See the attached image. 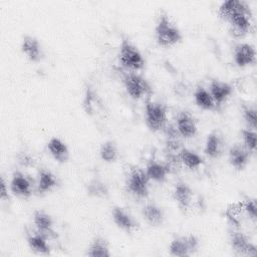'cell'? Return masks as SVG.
<instances>
[{
	"mask_svg": "<svg viewBox=\"0 0 257 257\" xmlns=\"http://www.w3.org/2000/svg\"><path fill=\"white\" fill-rule=\"evenodd\" d=\"M155 35L158 44L162 47H172L180 43L183 38L180 29L166 13L160 15L155 27Z\"/></svg>",
	"mask_w": 257,
	"mask_h": 257,
	"instance_id": "obj_1",
	"label": "cell"
},
{
	"mask_svg": "<svg viewBox=\"0 0 257 257\" xmlns=\"http://www.w3.org/2000/svg\"><path fill=\"white\" fill-rule=\"evenodd\" d=\"M168 121L167 108L164 103L148 99L145 106V122L151 132L157 133L166 128Z\"/></svg>",
	"mask_w": 257,
	"mask_h": 257,
	"instance_id": "obj_2",
	"label": "cell"
},
{
	"mask_svg": "<svg viewBox=\"0 0 257 257\" xmlns=\"http://www.w3.org/2000/svg\"><path fill=\"white\" fill-rule=\"evenodd\" d=\"M119 63L126 69L138 71L145 67V58L136 45L128 39L123 38L118 51Z\"/></svg>",
	"mask_w": 257,
	"mask_h": 257,
	"instance_id": "obj_3",
	"label": "cell"
},
{
	"mask_svg": "<svg viewBox=\"0 0 257 257\" xmlns=\"http://www.w3.org/2000/svg\"><path fill=\"white\" fill-rule=\"evenodd\" d=\"M199 244V239L193 234L176 236L169 245V252L172 256L188 257L198 251Z\"/></svg>",
	"mask_w": 257,
	"mask_h": 257,
	"instance_id": "obj_4",
	"label": "cell"
},
{
	"mask_svg": "<svg viewBox=\"0 0 257 257\" xmlns=\"http://www.w3.org/2000/svg\"><path fill=\"white\" fill-rule=\"evenodd\" d=\"M149 178L140 168H132L126 178L127 191L138 198H147L149 195Z\"/></svg>",
	"mask_w": 257,
	"mask_h": 257,
	"instance_id": "obj_5",
	"label": "cell"
},
{
	"mask_svg": "<svg viewBox=\"0 0 257 257\" xmlns=\"http://www.w3.org/2000/svg\"><path fill=\"white\" fill-rule=\"evenodd\" d=\"M123 85L127 94L134 99H140L151 93V85L148 80L136 72L124 75Z\"/></svg>",
	"mask_w": 257,
	"mask_h": 257,
	"instance_id": "obj_6",
	"label": "cell"
},
{
	"mask_svg": "<svg viewBox=\"0 0 257 257\" xmlns=\"http://www.w3.org/2000/svg\"><path fill=\"white\" fill-rule=\"evenodd\" d=\"M229 243L233 252L238 256H256L257 254L256 245L242 231H230Z\"/></svg>",
	"mask_w": 257,
	"mask_h": 257,
	"instance_id": "obj_7",
	"label": "cell"
},
{
	"mask_svg": "<svg viewBox=\"0 0 257 257\" xmlns=\"http://www.w3.org/2000/svg\"><path fill=\"white\" fill-rule=\"evenodd\" d=\"M219 16L228 21L238 14H252L251 8L246 1L243 0H228L224 1L218 8Z\"/></svg>",
	"mask_w": 257,
	"mask_h": 257,
	"instance_id": "obj_8",
	"label": "cell"
},
{
	"mask_svg": "<svg viewBox=\"0 0 257 257\" xmlns=\"http://www.w3.org/2000/svg\"><path fill=\"white\" fill-rule=\"evenodd\" d=\"M233 59L237 66L246 67L252 65L256 61V50L252 44L238 43L233 50Z\"/></svg>",
	"mask_w": 257,
	"mask_h": 257,
	"instance_id": "obj_9",
	"label": "cell"
},
{
	"mask_svg": "<svg viewBox=\"0 0 257 257\" xmlns=\"http://www.w3.org/2000/svg\"><path fill=\"white\" fill-rule=\"evenodd\" d=\"M251 153L241 144L233 145L228 151L229 164L236 171H243L249 164Z\"/></svg>",
	"mask_w": 257,
	"mask_h": 257,
	"instance_id": "obj_10",
	"label": "cell"
},
{
	"mask_svg": "<svg viewBox=\"0 0 257 257\" xmlns=\"http://www.w3.org/2000/svg\"><path fill=\"white\" fill-rule=\"evenodd\" d=\"M176 130L185 139L193 138L198 131L197 120L189 111H180L176 118Z\"/></svg>",
	"mask_w": 257,
	"mask_h": 257,
	"instance_id": "obj_11",
	"label": "cell"
},
{
	"mask_svg": "<svg viewBox=\"0 0 257 257\" xmlns=\"http://www.w3.org/2000/svg\"><path fill=\"white\" fill-rule=\"evenodd\" d=\"M33 224L37 232L44 235L47 239L56 238L57 234L53 229L54 222L52 217L42 210H36L33 213Z\"/></svg>",
	"mask_w": 257,
	"mask_h": 257,
	"instance_id": "obj_12",
	"label": "cell"
},
{
	"mask_svg": "<svg viewBox=\"0 0 257 257\" xmlns=\"http://www.w3.org/2000/svg\"><path fill=\"white\" fill-rule=\"evenodd\" d=\"M11 192L21 198H29L32 194V182L22 172L15 171L10 181Z\"/></svg>",
	"mask_w": 257,
	"mask_h": 257,
	"instance_id": "obj_13",
	"label": "cell"
},
{
	"mask_svg": "<svg viewBox=\"0 0 257 257\" xmlns=\"http://www.w3.org/2000/svg\"><path fill=\"white\" fill-rule=\"evenodd\" d=\"M230 33L236 38H242L248 34L252 26V14H238L228 21Z\"/></svg>",
	"mask_w": 257,
	"mask_h": 257,
	"instance_id": "obj_14",
	"label": "cell"
},
{
	"mask_svg": "<svg viewBox=\"0 0 257 257\" xmlns=\"http://www.w3.org/2000/svg\"><path fill=\"white\" fill-rule=\"evenodd\" d=\"M173 199L177 203L181 211L186 212L193 201V190L184 181H179L176 183L173 191Z\"/></svg>",
	"mask_w": 257,
	"mask_h": 257,
	"instance_id": "obj_15",
	"label": "cell"
},
{
	"mask_svg": "<svg viewBox=\"0 0 257 257\" xmlns=\"http://www.w3.org/2000/svg\"><path fill=\"white\" fill-rule=\"evenodd\" d=\"M209 92L211 93L217 106L224 103L232 94L233 87L230 83L220 79H212L209 84Z\"/></svg>",
	"mask_w": 257,
	"mask_h": 257,
	"instance_id": "obj_16",
	"label": "cell"
},
{
	"mask_svg": "<svg viewBox=\"0 0 257 257\" xmlns=\"http://www.w3.org/2000/svg\"><path fill=\"white\" fill-rule=\"evenodd\" d=\"M21 51L28 60L37 62L41 59L42 49L39 40L32 35H25L21 41Z\"/></svg>",
	"mask_w": 257,
	"mask_h": 257,
	"instance_id": "obj_17",
	"label": "cell"
},
{
	"mask_svg": "<svg viewBox=\"0 0 257 257\" xmlns=\"http://www.w3.org/2000/svg\"><path fill=\"white\" fill-rule=\"evenodd\" d=\"M111 217L114 224L125 232H132L138 227V223L134 217L121 207H113L111 211Z\"/></svg>",
	"mask_w": 257,
	"mask_h": 257,
	"instance_id": "obj_18",
	"label": "cell"
},
{
	"mask_svg": "<svg viewBox=\"0 0 257 257\" xmlns=\"http://www.w3.org/2000/svg\"><path fill=\"white\" fill-rule=\"evenodd\" d=\"M47 150L51 157L58 163H65L69 159V150L67 145L57 137H53L48 141Z\"/></svg>",
	"mask_w": 257,
	"mask_h": 257,
	"instance_id": "obj_19",
	"label": "cell"
},
{
	"mask_svg": "<svg viewBox=\"0 0 257 257\" xmlns=\"http://www.w3.org/2000/svg\"><path fill=\"white\" fill-rule=\"evenodd\" d=\"M145 172L150 181L163 183L167 179V176L170 173V169L168 165L164 163H161L157 160H150L146 166Z\"/></svg>",
	"mask_w": 257,
	"mask_h": 257,
	"instance_id": "obj_20",
	"label": "cell"
},
{
	"mask_svg": "<svg viewBox=\"0 0 257 257\" xmlns=\"http://www.w3.org/2000/svg\"><path fill=\"white\" fill-rule=\"evenodd\" d=\"M223 148L222 137L216 131L211 132L206 138L204 153L212 159H217L223 154Z\"/></svg>",
	"mask_w": 257,
	"mask_h": 257,
	"instance_id": "obj_21",
	"label": "cell"
},
{
	"mask_svg": "<svg viewBox=\"0 0 257 257\" xmlns=\"http://www.w3.org/2000/svg\"><path fill=\"white\" fill-rule=\"evenodd\" d=\"M58 184L56 176L48 169H41L38 174L37 181V194L44 195L54 189Z\"/></svg>",
	"mask_w": 257,
	"mask_h": 257,
	"instance_id": "obj_22",
	"label": "cell"
},
{
	"mask_svg": "<svg viewBox=\"0 0 257 257\" xmlns=\"http://www.w3.org/2000/svg\"><path fill=\"white\" fill-rule=\"evenodd\" d=\"M27 243L30 249L40 255H49L50 254V247L47 243V238L42 235L41 233L35 231V232H29L27 234Z\"/></svg>",
	"mask_w": 257,
	"mask_h": 257,
	"instance_id": "obj_23",
	"label": "cell"
},
{
	"mask_svg": "<svg viewBox=\"0 0 257 257\" xmlns=\"http://www.w3.org/2000/svg\"><path fill=\"white\" fill-rule=\"evenodd\" d=\"M142 215L146 222L151 226H160L165 219L163 209L155 203L146 204L142 209Z\"/></svg>",
	"mask_w": 257,
	"mask_h": 257,
	"instance_id": "obj_24",
	"label": "cell"
},
{
	"mask_svg": "<svg viewBox=\"0 0 257 257\" xmlns=\"http://www.w3.org/2000/svg\"><path fill=\"white\" fill-rule=\"evenodd\" d=\"M178 159L186 168L190 170H197L204 164V159L199 154L187 148H182L180 150Z\"/></svg>",
	"mask_w": 257,
	"mask_h": 257,
	"instance_id": "obj_25",
	"label": "cell"
},
{
	"mask_svg": "<svg viewBox=\"0 0 257 257\" xmlns=\"http://www.w3.org/2000/svg\"><path fill=\"white\" fill-rule=\"evenodd\" d=\"M86 256L89 257H108L110 256L109 246L107 241L102 237H96L94 238L85 253Z\"/></svg>",
	"mask_w": 257,
	"mask_h": 257,
	"instance_id": "obj_26",
	"label": "cell"
},
{
	"mask_svg": "<svg viewBox=\"0 0 257 257\" xmlns=\"http://www.w3.org/2000/svg\"><path fill=\"white\" fill-rule=\"evenodd\" d=\"M194 99H195L196 104L202 109L214 110L217 107L211 93L209 92L208 89H206L203 86H198L195 89Z\"/></svg>",
	"mask_w": 257,
	"mask_h": 257,
	"instance_id": "obj_27",
	"label": "cell"
},
{
	"mask_svg": "<svg viewBox=\"0 0 257 257\" xmlns=\"http://www.w3.org/2000/svg\"><path fill=\"white\" fill-rule=\"evenodd\" d=\"M86 192L88 196L98 199L106 198L109 194L107 185L99 179L90 180L86 185Z\"/></svg>",
	"mask_w": 257,
	"mask_h": 257,
	"instance_id": "obj_28",
	"label": "cell"
},
{
	"mask_svg": "<svg viewBox=\"0 0 257 257\" xmlns=\"http://www.w3.org/2000/svg\"><path fill=\"white\" fill-rule=\"evenodd\" d=\"M243 213H244V211H243L242 201L232 202V203L228 204L226 209H225V216H226V218L235 227L240 225Z\"/></svg>",
	"mask_w": 257,
	"mask_h": 257,
	"instance_id": "obj_29",
	"label": "cell"
},
{
	"mask_svg": "<svg viewBox=\"0 0 257 257\" xmlns=\"http://www.w3.org/2000/svg\"><path fill=\"white\" fill-rule=\"evenodd\" d=\"M99 156L103 162L113 163L118 158V149L113 141H106L100 145Z\"/></svg>",
	"mask_w": 257,
	"mask_h": 257,
	"instance_id": "obj_30",
	"label": "cell"
},
{
	"mask_svg": "<svg viewBox=\"0 0 257 257\" xmlns=\"http://www.w3.org/2000/svg\"><path fill=\"white\" fill-rule=\"evenodd\" d=\"M242 116L247 127L256 131V124H257L256 106L251 104H244L242 107Z\"/></svg>",
	"mask_w": 257,
	"mask_h": 257,
	"instance_id": "obj_31",
	"label": "cell"
},
{
	"mask_svg": "<svg viewBox=\"0 0 257 257\" xmlns=\"http://www.w3.org/2000/svg\"><path fill=\"white\" fill-rule=\"evenodd\" d=\"M243 146L253 155L256 153V144H257V134L256 131L251 128H243L241 132Z\"/></svg>",
	"mask_w": 257,
	"mask_h": 257,
	"instance_id": "obj_32",
	"label": "cell"
},
{
	"mask_svg": "<svg viewBox=\"0 0 257 257\" xmlns=\"http://www.w3.org/2000/svg\"><path fill=\"white\" fill-rule=\"evenodd\" d=\"M243 211L254 223L257 220V205L255 198H246L242 201Z\"/></svg>",
	"mask_w": 257,
	"mask_h": 257,
	"instance_id": "obj_33",
	"label": "cell"
},
{
	"mask_svg": "<svg viewBox=\"0 0 257 257\" xmlns=\"http://www.w3.org/2000/svg\"><path fill=\"white\" fill-rule=\"evenodd\" d=\"M82 103H83V107L87 113H92L94 111V109L96 108V104H94V103H97L96 95L90 87L86 88Z\"/></svg>",
	"mask_w": 257,
	"mask_h": 257,
	"instance_id": "obj_34",
	"label": "cell"
},
{
	"mask_svg": "<svg viewBox=\"0 0 257 257\" xmlns=\"http://www.w3.org/2000/svg\"><path fill=\"white\" fill-rule=\"evenodd\" d=\"M0 198L2 201H9L10 200V195L8 191V186L7 183L4 179V177H1V191H0Z\"/></svg>",
	"mask_w": 257,
	"mask_h": 257,
	"instance_id": "obj_35",
	"label": "cell"
},
{
	"mask_svg": "<svg viewBox=\"0 0 257 257\" xmlns=\"http://www.w3.org/2000/svg\"><path fill=\"white\" fill-rule=\"evenodd\" d=\"M19 163L24 166V167H28V166H32L33 163H34V160L33 158L28 155V154H22L20 157H19Z\"/></svg>",
	"mask_w": 257,
	"mask_h": 257,
	"instance_id": "obj_36",
	"label": "cell"
}]
</instances>
